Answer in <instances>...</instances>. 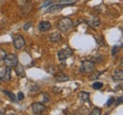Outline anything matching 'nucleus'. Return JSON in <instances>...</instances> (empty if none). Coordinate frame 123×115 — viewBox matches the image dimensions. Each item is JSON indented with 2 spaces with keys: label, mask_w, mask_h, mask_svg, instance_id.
<instances>
[{
  "label": "nucleus",
  "mask_w": 123,
  "mask_h": 115,
  "mask_svg": "<svg viewBox=\"0 0 123 115\" xmlns=\"http://www.w3.org/2000/svg\"><path fill=\"white\" fill-rule=\"evenodd\" d=\"M54 79H55L56 82H64V81H68L69 77L66 75L62 74V73H59L54 76Z\"/></svg>",
  "instance_id": "12"
},
{
  "label": "nucleus",
  "mask_w": 123,
  "mask_h": 115,
  "mask_svg": "<svg viewBox=\"0 0 123 115\" xmlns=\"http://www.w3.org/2000/svg\"><path fill=\"white\" fill-rule=\"evenodd\" d=\"M75 3H76L75 0H61L58 4L62 5V6H69V5H73Z\"/></svg>",
  "instance_id": "17"
},
{
  "label": "nucleus",
  "mask_w": 123,
  "mask_h": 115,
  "mask_svg": "<svg viewBox=\"0 0 123 115\" xmlns=\"http://www.w3.org/2000/svg\"><path fill=\"white\" fill-rule=\"evenodd\" d=\"M113 79H114L116 82L122 81V79H123L122 70H120V69H116L114 74H113Z\"/></svg>",
  "instance_id": "9"
},
{
  "label": "nucleus",
  "mask_w": 123,
  "mask_h": 115,
  "mask_svg": "<svg viewBox=\"0 0 123 115\" xmlns=\"http://www.w3.org/2000/svg\"><path fill=\"white\" fill-rule=\"evenodd\" d=\"M119 49H120V46H118V45H115V46L113 47V49H112V56H116V55L118 53Z\"/></svg>",
  "instance_id": "21"
},
{
  "label": "nucleus",
  "mask_w": 123,
  "mask_h": 115,
  "mask_svg": "<svg viewBox=\"0 0 123 115\" xmlns=\"http://www.w3.org/2000/svg\"><path fill=\"white\" fill-rule=\"evenodd\" d=\"M17 98H18V100L19 101H22L24 98H25L24 93H23L22 92H18V94H17Z\"/></svg>",
  "instance_id": "24"
},
{
  "label": "nucleus",
  "mask_w": 123,
  "mask_h": 115,
  "mask_svg": "<svg viewBox=\"0 0 123 115\" xmlns=\"http://www.w3.org/2000/svg\"><path fill=\"white\" fill-rule=\"evenodd\" d=\"M11 79H12V68L6 66L0 75V80L7 82V81H10Z\"/></svg>",
  "instance_id": "6"
},
{
  "label": "nucleus",
  "mask_w": 123,
  "mask_h": 115,
  "mask_svg": "<svg viewBox=\"0 0 123 115\" xmlns=\"http://www.w3.org/2000/svg\"><path fill=\"white\" fill-rule=\"evenodd\" d=\"M6 56H7L6 51H5L4 49H0V61H1V60H4V58H5Z\"/></svg>",
  "instance_id": "22"
},
{
  "label": "nucleus",
  "mask_w": 123,
  "mask_h": 115,
  "mask_svg": "<svg viewBox=\"0 0 123 115\" xmlns=\"http://www.w3.org/2000/svg\"><path fill=\"white\" fill-rule=\"evenodd\" d=\"M14 71H15L16 75L19 76V77H25L26 75V73H25V69L22 65L20 64H17L16 66H14Z\"/></svg>",
  "instance_id": "13"
},
{
  "label": "nucleus",
  "mask_w": 123,
  "mask_h": 115,
  "mask_svg": "<svg viewBox=\"0 0 123 115\" xmlns=\"http://www.w3.org/2000/svg\"><path fill=\"white\" fill-rule=\"evenodd\" d=\"M31 109H32V112H33L34 114H43V113L46 112V107L43 103L36 102V103H32V105H31Z\"/></svg>",
  "instance_id": "4"
},
{
  "label": "nucleus",
  "mask_w": 123,
  "mask_h": 115,
  "mask_svg": "<svg viewBox=\"0 0 123 115\" xmlns=\"http://www.w3.org/2000/svg\"><path fill=\"white\" fill-rule=\"evenodd\" d=\"M38 29L40 31H47L51 29V24L49 22H46V21H42L38 25Z\"/></svg>",
  "instance_id": "11"
},
{
  "label": "nucleus",
  "mask_w": 123,
  "mask_h": 115,
  "mask_svg": "<svg viewBox=\"0 0 123 115\" xmlns=\"http://www.w3.org/2000/svg\"><path fill=\"white\" fill-rule=\"evenodd\" d=\"M52 4V1H47L46 3H45L43 6H42V8H46V7H47V5H51Z\"/></svg>",
  "instance_id": "27"
},
{
  "label": "nucleus",
  "mask_w": 123,
  "mask_h": 115,
  "mask_svg": "<svg viewBox=\"0 0 123 115\" xmlns=\"http://www.w3.org/2000/svg\"><path fill=\"white\" fill-rule=\"evenodd\" d=\"M79 98H80V100L81 101L82 103H83V102H86V101H89L90 93L87 92H80L79 93Z\"/></svg>",
  "instance_id": "14"
},
{
  "label": "nucleus",
  "mask_w": 123,
  "mask_h": 115,
  "mask_svg": "<svg viewBox=\"0 0 123 115\" xmlns=\"http://www.w3.org/2000/svg\"><path fill=\"white\" fill-rule=\"evenodd\" d=\"M4 62H5V65L7 67L14 68V66H16L18 64V57L15 54H9L5 57Z\"/></svg>",
  "instance_id": "2"
},
{
  "label": "nucleus",
  "mask_w": 123,
  "mask_h": 115,
  "mask_svg": "<svg viewBox=\"0 0 123 115\" xmlns=\"http://www.w3.org/2000/svg\"><path fill=\"white\" fill-rule=\"evenodd\" d=\"M101 114V109L99 108H94L93 110L90 112V115H100Z\"/></svg>",
  "instance_id": "20"
},
{
  "label": "nucleus",
  "mask_w": 123,
  "mask_h": 115,
  "mask_svg": "<svg viewBox=\"0 0 123 115\" xmlns=\"http://www.w3.org/2000/svg\"><path fill=\"white\" fill-rule=\"evenodd\" d=\"M31 26V23H29V24H26V25L24 26V30H26V31H27V30L29 29V28H30Z\"/></svg>",
  "instance_id": "26"
},
{
  "label": "nucleus",
  "mask_w": 123,
  "mask_h": 115,
  "mask_svg": "<svg viewBox=\"0 0 123 115\" xmlns=\"http://www.w3.org/2000/svg\"><path fill=\"white\" fill-rule=\"evenodd\" d=\"M49 40L51 43H58L62 41V35L59 32H53L49 35Z\"/></svg>",
  "instance_id": "10"
},
{
  "label": "nucleus",
  "mask_w": 123,
  "mask_h": 115,
  "mask_svg": "<svg viewBox=\"0 0 123 115\" xmlns=\"http://www.w3.org/2000/svg\"><path fill=\"white\" fill-rule=\"evenodd\" d=\"M73 27V22L68 17H62L59 20L57 24V28L62 32H67L70 29Z\"/></svg>",
  "instance_id": "1"
},
{
  "label": "nucleus",
  "mask_w": 123,
  "mask_h": 115,
  "mask_svg": "<svg viewBox=\"0 0 123 115\" xmlns=\"http://www.w3.org/2000/svg\"><path fill=\"white\" fill-rule=\"evenodd\" d=\"M41 95H42V97H43V103H47V102H49V100H50V96H49V94H48L46 92H42Z\"/></svg>",
  "instance_id": "18"
},
{
  "label": "nucleus",
  "mask_w": 123,
  "mask_h": 115,
  "mask_svg": "<svg viewBox=\"0 0 123 115\" xmlns=\"http://www.w3.org/2000/svg\"><path fill=\"white\" fill-rule=\"evenodd\" d=\"M63 7H64V6L60 5V4L52 5V6H50V7L46 10L45 13H56V12H61L62 10L63 9Z\"/></svg>",
  "instance_id": "8"
},
{
  "label": "nucleus",
  "mask_w": 123,
  "mask_h": 115,
  "mask_svg": "<svg viewBox=\"0 0 123 115\" xmlns=\"http://www.w3.org/2000/svg\"><path fill=\"white\" fill-rule=\"evenodd\" d=\"M3 92H4L6 95H8V97H9L11 100H12L13 102H15L16 101V96L14 95L13 92H10V91H7V90H4Z\"/></svg>",
  "instance_id": "16"
},
{
  "label": "nucleus",
  "mask_w": 123,
  "mask_h": 115,
  "mask_svg": "<svg viewBox=\"0 0 123 115\" xmlns=\"http://www.w3.org/2000/svg\"><path fill=\"white\" fill-rule=\"evenodd\" d=\"M114 101H115V97H113V96L110 97V98L108 99L107 102H106V106H107V107H111V106L114 104Z\"/></svg>",
  "instance_id": "23"
},
{
  "label": "nucleus",
  "mask_w": 123,
  "mask_h": 115,
  "mask_svg": "<svg viewBox=\"0 0 123 115\" xmlns=\"http://www.w3.org/2000/svg\"><path fill=\"white\" fill-rule=\"evenodd\" d=\"M87 24H88L90 27H92V28H96V27L99 26L100 21H99L98 18H97V17H93V18L89 19V20L87 21Z\"/></svg>",
  "instance_id": "15"
},
{
  "label": "nucleus",
  "mask_w": 123,
  "mask_h": 115,
  "mask_svg": "<svg viewBox=\"0 0 123 115\" xmlns=\"http://www.w3.org/2000/svg\"><path fill=\"white\" fill-rule=\"evenodd\" d=\"M102 87H103V84H102L101 82H98V81L94 82L92 85V88L94 90H99V89H101Z\"/></svg>",
  "instance_id": "19"
},
{
  "label": "nucleus",
  "mask_w": 123,
  "mask_h": 115,
  "mask_svg": "<svg viewBox=\"0 0 123 115\" xmlns=\"http://www.w3.org/2000/svg\"><path fill=\"white\" fill-rule=\"evenodd\" d=\"M95 69V62H93L91 60H82L81 61V65L80 68V73H90L92 72L93 70Z\"/></svg>",
  "instance_id": "3"
},
{
  "label": "nucleus",
  "mask_w": 123,
  "mask_h": 115,
  "mask_svg": "<svg viewBox=\"0 0 123 115\" xmlns=\"http://www.w3.org/2000/svg\"><path fill=\"white\" fill-rule=\"evenodd\" d=\"M122 100H123V97L122 96H119V99H117V106H118V105H120V104H122Z\"/></svg>",
  "instance_id": "25"
},
{
  "label": "nucleus",
  "mask_w": 123,
  "mask_h": 115,
  "mask_svg": "<svg viewBox=\"0 0 123 115\" xmlns=\"http://www.w3.org/2000/svg\"><path fill=\"white\" fill-rule=\"evenodd\" d=\"M26 42L22 35H16L13 37V45L16 49H21L25 46Z\"/></svg>",
  "instance_id": "7"
},
{
  "label": "nucleus",
  "mask_w": 123,
  "mask_h": 115,
  "mask_svg": "<svg viewBox=\"0 0 123 115\" xmlns=\"http://www.w3.org/2000/svg\"><path fill=\"white\" fill-rule=\"evenodd\" d=\"M72 56H73V51H72L69 47L62 48V49H61V50L58 52V58H59L61 61H64L66 58L72 57Z\"/></svg>",
  "instance_id": "5"
}]
</instances>
